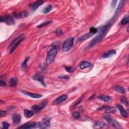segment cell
Segmentation results:
<instances>
[{"label":"cell","mask_w":129,"mask_h":129,"mask_svg":"<svg viewBox=\"0 0 129 129\" xmlns=\"http://www.w3.org/2000/svg\"><path fill=\"white\" fill-rule=\"evenodd\" d=\"M7 115V113L5 111H1V113H0V115H1V117H5Z\"/></svg>","instance_id":"38"},{"label":"cell","mask_w":129,"mask_h":129,"mask_svg":"<svg viewBox=\"0 0 129 129\" xmlns=\"http://www.w3.org/2000/svg\"><path fill=\"white\" fill-rule=\"evenodd\" d=\"M47 102L46 101H45L44 102H42L39 104H38V105H34L31 107L32 109L33 110V112L35 113H38L39 112L40 110L42 109L43 108H44L46 107L47 105Z\"/></svg>","instance_id":"6"},{"label":"cell","mask_w":129,"mask_h":129,"mask_svg":"<svg viewBox=\"0 0 129 129\" xmlns=\"http://www.w3.org/2000/svg\"><path fill=\"white\" fill-rule=\"evenodd\" d=\"M44 2L42 1H38L34 3H33L31 6H30V8L32 11H35L36 10L38 9V8L40 6H41Z\"/></svg>","instance_id":"14"},{"label":"cell","mask_w":129,"mask_h":129,"mask_svg":"<svg viewBox=\"0 0 129 129\" xmlns=\"http://www.w3.org/2000/svg\"><path fill=\"white\" fill-rule=\"evenodd\" d=\"M113 89L115 90V91L118 92H119L121 94H124L125 93V90L123 87L121 86L118 85H114L113 87Z\"/></svg>","instance_id":"17"},{"label":"cell","mask_w":129,"mask_h":129,"mask_svg":"<svg viewBox=\"0 0 129 129\" xmlns=\"http://www.w3.org/2000/svg\"><path fill=\"white\" fill-rule=\"evenodd\" d=\"M2 125H3V128L5 129H7L10 127V124L8 123L7 122L3 121L2 122Z\"/></svg>","instance_id":"34"},{"label":"cell","mask_w":129,"mask_h":129,"mask_svg":"<svg viewBox=\"0 0 129 129\" xmlns=\"http://www.w3.org/2000/svg\"><path fill=\"white\" fill-rule=\"evenodd\" d=\"M24 36V35L23 34H21L19 35H18L17 36H16V38L13 39V40L12 41V42L10 44V45L9 46V47L11 46H13L15 44H16L17 42L19 41L20 39H21L22 38H23V36Z\"/></svg>","instance_id":"21"},{"label":"cell","mask_w":129,"mask_h":129,"mask_svg":"<svg viewBox=\"0 0 129 129\" xmlns=\"http://www.w3.org/2000/svg\"><path fill=\"white\" fill-rule=\"evenodd\" d=\"M56 33L58 35H61L63 34V31L62 30L58 28L56 30Z\"/></svg>","instance_id":"36"},{"label":"cell","mask_w":129,"mask_h":129,"mask_svg":"<svg viewBox=\"0 0 129 129\" xmlns=\"http://www.w3.org/2000/svg\"><path fill=\"white\" fill-rule=\"evenodd\" d=\"M104 126H105V124H104L103 122L97 121L95 122V124L94 125V128H102Z\"/></svg>","instance_id":"28"},{"label":"cell","mask_w":129,"mask_h":129,"mask_svg":"<svg viewBox=\"0 0 129 129\" xmlns=\"http://www.w3.org/2000/svg\"><path fill=\"white\" fill-rule=\"evenodd\" d=\"M6 85L7 84H6V82L1 80V81H0V85H1V86H6Z\"/></svg>","instance_id":"39"},{"label":"cell","mask_w":129,"mask_h":129,"mask_svg":"<svg viewBox=\"0 0 129 129\" xmlns=\"http://www.w3.org/2000/svg\"><path fill=\"white\" fill-rule=\"evenodd\" d=\"M58 49L57 47L53 46L51 50L48 51L46 58V62L47 65H51L53 63L57 54Z\"/></svg>","instance_id":"2"},{"label":"cell","mask_w":129,"mask_h":129,"mask_svg":"<svg viewBox=\"0 0 129 129\" xmlns=\"http://www.w3.org/2000/svg\"><path fill=\"white\" fill-rule=\"evenodd\" d=\"M98 31V29L96 28L95 27H91L90 29V32L93 33V34H95Z\"/></svg>","instance_id":"35"},{"label":"cell","mask_w":129,"mask_h":129,"mask_svg":"<svg viewBox=\"0 0 129 129\" xmlns=\"http://www.w3.org/2000/svg\"><path fill=\"white\" fill-rule=\"evenodd\" d=\"M29 14L27 12H22L19 13H15L13 14L14 17L17 18H25L28 16Z\"/></svg>","instance_id":"15"},{"label":"cell","mask_w":129,"mask_h":129,"mask_svg":"<svg viewBox=\"0 0 129 129\" xmlns=\"http://www.w3.org/2000/svg\"><path fill=\"white\" fill-rule=\"evenodd\" d=\"M23 40H24V38H22L21 39H20L19 41L17 42L16 44H15L12 47V48H11V50H10V54H12V53H14V52L15 50H16V48L18 46H19V45L21 44V43L23 41Z\"/></svg>","instance_id":"24"},{"label":"cell","mask_w":129,"mask_h":129,"mask_svg":"<svg viewBox=\"0 0 129 129\" xmlns=\"http://www.w3.org/2000/svg\"><path fill=\"white\" fill-rule=\"evenodd\" d=\"M12 120H13V122L14 124H18L21 121V116L17 114H14L12 116Z\"/></svg>","instance_id":"16"},{"label":"cell","mask_w":129,"mask_h":129,"mask_svg":"<svg viewBox=\"0 0 129 129\" xmlns=\"http://www.w3.org/2000/svg\"><path fill=\"white\" fill-rule=\"evenodd\" d=\"M103 118L105 119L113 127L116 128H121V127L119 122L116 121L112 119L107 114L104 115L103 116Z\"/></svg>","instance_id":"5"},{"label":"cell","mask_w":129,"mask_h":129,"mask_svg":"<svg viewBox=\"0 0 129 129\" xmlns=\"http://www.w3.org/2000/svg\"><path fill=\"white\" fill-rule=\"evenodd\" d=\"M21 92L24 94L29 96L33 98H36V99H38V98H40L42 97V95L41 94L31 93V92H30L25 91V90H22Z\"/></svg>","instance_id":"8"},{"label":"cell","mask_w":129,"mask_h":129,"mask_svg":"<svg viewBox=\"0 0 129 129\" xmlns=\"http://www.w3.org/2000/svg\"><path fill=\"white\" fill-rule=\"evenodd\" d=\"M125 2V1H121L120 2V3H119V4L118 5V7L117 9H116V11L115 12V14L114 15V17L117 16L120 13L121 10V9L122 8V6H123Z\"/></svg>","instance_id":"19"},{"label":"cell","mask_w":129,"mask_h":129,"mask_svg":"<svg viewBox=\"0 0 129 129\" xmlns=\"http://www.w3.org/2000/svg\"><path fill=\"white\" fill-rule=\"evenodd\" d=\"M116 54V52L114 50H110L109 51H108L107 52L104 53L103 55H102V58L103 59H106V58H108L111 57L114 55H115Z\"/></svg>","instance_id":"18"},{"label":"cell","mask_w":129,"mask_h":129,"mask_svg":"<svg viewBox=\"0 0 129 129\" xmlns=\"http://www.w3.org/2000/svg\"><path fill=\"white\" fill-rule=\"evenodd\" d=\"M67 98H68V95H61V96H59V97H58L57 98H56V99L53 101V103L54 104H58L61 103L65 101V100H67Z\"/></svg>","instance_id":"11"},{"label":"cell","mask_w":129,"mask_h":129,"mask_svg":"<svg viewBox=\"0 0 129 129\" xmlns=\"http://www.w3.org/2000/svg\"><path fill=\"white\" fill-rule=\"evenodd\" d=\"M116 3H117V1H112V6L113 8H114L116 5Z\"/></svg>","instance_id":"40"},{"label":"cell","mask_w":129,"mask_h":129,"mask_svg":"<svg viewBox=\"0 0 129 129\" xmlns=\"http://www.w3.org/2000/svg\"><path fill=\"white\" fill-rule=\"evenodd\" d=\"M74 42V37H71L67 39L63 45V51L65 52L69 51L73 46Z\"/></svg>","instance_id":"3"},{"label":"cell","mask_w":129,"mask_h":129,"mask_svg":"<svg viewBox=\"0 0 129 129\" xmlns=\"http://www.w3.org/2000/svg\"><path fill=\"white\" fill-rule=\"evenodd\" d=\"M92 66V64L91 63L89 62H87V61H83V62H81L80 64V68L81 70H83L84 69L87 68H89Z\"/></svg>","instance_id":"20"},{"label":"cell","mask_w":129,"mask_h":129,"mask_svg":"<svg viewBox=\"0 0 129 129\" xmlns=\"http://www.w3.org/2000/svg\"><path fill=\"white\" fill-rule=\"evenodd\" d=\"M73 116L74 119H75L76 120H78L80 117V113L78 112H74L73 113Z\"/></svg>","instance_id":"32"},{"label":"cell","mask_w":129,"mask_h":129,"mask_svg":"<svg viewBox=\"0 0 129 129\" xmlns=\"http://www.w3.org/2000/svg\"><path fill=\"white\" fill-rule=\"evenodd\" d=\"M33 112L31 110H28L27 109L24 110V115L26 118H30L33 115Z\"/></svg>","instance_id":"23"},{"label":"cell","mask_w":129,"mask_h":129,"mask_svg":"<svg viewBox=\"0 0 129 129\" xmlns=\"http://www.w3.org/2000/svg\"><path fill=\"white\" fill-rule=\"evenodd\" d=\"M110 27V24L107 23L106 25L103 26L101 28L100 31L98 33V34L95 37V38L92 40L90 44L89 45L88 47L91 48L94 46L95 45L98 44V42H100L107 33L109 28Z\"/></svg>","instance_id":"1"},{"label":"cell","mask_w":129,"mask_h":129,"mask_svg":"<svg viewBox=\"0 0 129 129\" xmlns=\"http://www.w3.org/2000/svg\"><path fill=\"white\" fill-rule=\"evenodd\" d=\"M98 98H99L100 99L106 101V102H109L112 100V98L110 96L106 95H100L98 96Z\"/></svg>","instance_id":"22"},{"label":"cell","mask_w":129,"mask_h":129,"mask_svg":"<svg viewBox=\"0 0 129 129\" xmlns=\"http://www.w3.org/2000/svg\"><path fill=\"white\" fill-rule=\"evenodd\" d=\"M121 102H122L124 104H125L126 106H128V104H129L128 103V100L126 97H124V96L122 97L121 98Z\"/></svg>","instance_id":"33"},{"label":"cell","mask_w":129,"mask_h":129,"mask_svg":"<svg viewBox=\"0 0 129 129\" xmlns=\"http://www.w3.org/2000/svg\"><path fill=\"white\" fill-rule=\"evenodd\" d=\"M128 22H129V17L127 16H125L123 18V19H122V20L121 21V24L122 25H125V24H128Z\"/></svg>","instance_id":"31"},{"label":"cell","mask_w":129,"mask_h":129,"mask_svg":"<svg viewBox=\"0 0 129 129\" xmlns=\"http://www.w3.org/2000/svg\"><path fill=\"white\" fill-rule=\"evenodd\" d=\"M65 69L67 72H68L69 73H71L73 70V68L71 67H66Z\"/></svg>","instance_id":"37"},{"label":"cell","mask_w":129,"mask_h":129,"mask_svg":"<svg viewBox=\"0 0 129 129\" xmlns=\"http://www.w3.org/2000/svg\"><path fill=\"white\" fill-rule=\"evenodd\" d=\"M17 79L16 78H12L10 81V86L11 87H15L17 84Z\"/></svg>","instance_id":"25"},{"label":"cell","mask_w":129,"mask_h":129,"mask_svg":"<svg viewBox=\"0 0 129 129\" xmlns=\"http://www.w3.org/2000/svg\"><path fill=\"white\" fill-rule=\"evenodd\" d=\"M116 106H117L118 108L119 109L121 114L123 116L124 118H127L128 117V114L127 112H126V110L124 109V108L122 107V106L120 105V104H117Z\"/></svg>","instance_id":"13"},{"label":"cell","mask_w":129,"mask_h":129,"mask_svg":"<svg viewBox=\"0 0 129 129\" xmlns=\"http://www.w3.org/2000/svg\"><path fill=\"white\" fill-rule=\"evenodd\" d=\"M52 23H53V21H51V20L46 21V22H44V23H43L40 24V25H39L38 26V28H41L42 27H44L48 26L49 25H50V24H52Z\"/></svg>","instance_id":"29"},{"label":"cell","mask_w":129,"mask_h":129,"mask_svg":"<svg viewBox=\"0 0 129 129\" xmlns=\"http://www.w3.org/2000/svg\"><path fill=\"white\" fill-rule=\"evenodd\" d=\"M50 119L48 118H45L42 120L40 122H38V128L45 129L50 127Z\"/></svg>","instance_id":"7"},{"label":"cell","mask_w":129,"mask_h":129,"mask_svg":"<svg viewBox=\"0 0 129 129\" xmlns=\"http://www.w3.org/2000/svg\"><path fill=\"white\" fill-rule=\"evenodd\" d=\"M29 59V57H27L25 60H24V62H23L22 64L21 68H22V69L23 71H25L27 68V62Z\"/></svg>","instance_id":"26"},{"label":"cell","mask_w":129,"mask_h":129,"mask_svg":"<svg viewBox=\"0 0 129 129\" xmlns=\"http://www.w3.org/2000/svg\"><path fill=\"white\" fill-rule=\"evenodd\" d=\"M103 109H105L104 110H106V112L107 113H114L115 112V109L113 107H105V108H104Z\"/></svg>","instance_id":"30"},{"label":"cell","mask_w":129,"mask_h":129,"mask_svg":"<svg viewBox=\"0 0 129 129\" xmlns=\"http://www.w3.org/2000/svg\"><path fill=\"white\" fill-rule=\"evenodd\" d=\"M52 10V6L50 5H47L46 7H45L44 9L42 10V13H44V14H47L49 13L50 12H51Z\"/></svg>","instance_id":"27"},{"label":"cell","mask_w":129,"mask_h":129,"mask_svg":"<svg viewBox=\"0 0 129 129\" xmlns=\"http://www.w3.org/2000/svg\"><path fill=\"white\" fill-rule=\"evenodd\" d=\"M94 35V34L92 33L91 32H88L87 33H86L82 36H81L78 39V41L79 42H82L86 40L87 39H88V38H90L92 36Z\"/></svg>","instance_id":"12"},{"label":"cell","mask_w":129,"mask_h":129,"mask_svg":"<svg viewBox=\"0 0 129 129\" xmlns=\"http://www.w3.org/2000/svg\"><path fill=\"white\" fill-rule=\"evenodd\" d=\"M33 79L35 80L38 81L39 82H40L43 86H44V87L46 86V83L45 81L44 78L42 76H40V75L37 74H35L33 76Z\"/></svg>","instance_id":"9"},{"label":"cell","mask_w":129,"mask_h":129,"mask_svg":"<svg viewBox=\"0 0 129 129\" xmlns=\"http://www.w3.org/2000/svg\"><path fill=\"white\" fill-rule=\"evenodd\" d=\"M19 129H30L32 128H38V122H34V123H28L25 125H23V126L18 128Z\"/></svg>","instance_id":"10"},{"label":"cell","mask_w":129,"mask_h":129,"mask_svg":"<svg viewBox=\"0 0 129 129\" xmlns=\"http://www.w3.org/2000/svg\"><path fill=\"white\" fill-rule=\"evenodd\" d=\"M0 20H1V22H4L9 25H13L15 24L14 19L10 16H1Z\"/></svg>","instance_id":"4"}]
</instances>
